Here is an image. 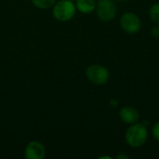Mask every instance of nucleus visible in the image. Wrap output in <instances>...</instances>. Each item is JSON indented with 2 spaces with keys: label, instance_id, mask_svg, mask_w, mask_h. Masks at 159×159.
I'll return each instance as SVG.
<instances>
[{
  "label": "nucleus",
  "instance_id": "obj_4",
  "mask_svg": "<svg viewBox=\"0 0 159 159\" xmlns=\"http://www.w3.org/2000/svg\"><path fill=\"white\" fill-rule=\"evenodd\" d=\"M95 10L99 19L103 21L112 20L116 15V7L113 0H99Z\"/></svg>",
  "mask_w": 159,
  "mask_h": 159
},
{
  "label": "nucleus",
  "instance_id": "obj_9",
  "mask_svg": "<svg viewBox=\"0 0 159 159\" xmlns=\"http://www.w3.org/2000/svg\"><path fill=\"white\" fill-rule=\"evenodd\" d=\"M33 5L40 9H48L54 6L57 0H31Z\"/></svg>",
  "mask_w": 159,
  "mask_h": 159
},
{
  "label": "nucleus",
  "instance_id": "obj_3",
  "mask_svg": "<svg viewBox=\"0 0 159 159\" xmlns=\"http://www.w3.org/2000/svg\"><path fill=\"white\" fill-rule=\"evenodd\" d=\"M87 78L94 85H104L109 79V71L102 65L92 64L86 70Z\"/></svg>",
  "mask_w": 159,
  "mask_h": 159
},
{
  "label": "nucleus",
  "instance_id": "obj_14",
  "mask_svg": "<svg viewBox=\"0 0 159 159\" xmlns=\"http://www.w3.org/2000/svg\"><path fill=\"white\" fill-rule=\"evenodd\" d=\"M116 1H118V2H125V1H128V0H116Z\"/></svg>",
  "mask_w": 159,
  "mask_h": 159
},
{
  "label": "nucleus",
  "instance_id": "obj_5",
  "mask_svg": "<svg viewBox=\"0 0 159 159\" xmlns=\"http://www.w3.org/2000/svg\"><path fill=\"white\" fill-rule=\"evenodd\" d=\"M120 26L128 34H136L142 27V21L135 13L127 12L120 18Z\"/></svg>",
  "mask_w": 159,
  "mask_h": 159
},
{
  "label": "nucleus",
  "instance_id": "obj_2",
  "mask_svg": "<svg viewBox=\"0 0 159 159\" xmlns=\"http://www.w3.org/2000/svg\"><path fill=\"white\" fill-rule=\"evenodd\" d=\"M52 7L53 17L61 22L71 20L76 12L75 4L70 0H60L56 2Z\"/></svg>",
  "mask_w": 159,
  "mask_h": 159
},
{
  "label": "nucleus",
  "instance_id": "obj_7",
  "mask_svg": "<svg viewBox=\"0 0 159 159\" xmlns=\"http://www.w3.org/2000/svg\"><path fill=\"white\" fill-rule=\"evenodd\" d=\"M119 117L123 122L132 125V124H135L138 122L140 116H139L138 111L135 108H133L131 106H125L120 109Z\"/></svg>",
  "mask_w": 159,
  "mask_h": 159
},
{
  "label": "nucleus",
  "instance_id": "obj_1",
  "mask_svg": "<svg viewBox=\"0 0 159 159\" xmlns=\"http://www.w3.org/2000/svg\"><path fill=\"white\" fill-rule=\"evenodd\" d=\"M148 132L145 125L135 123L132 124L126 132V141L131 147L138 148L143 146L147 141Z\"/></svg>",
  "mask_w": 159,
  "mask_h": 159
},
{
  "label": "nucleus",
  "instance_id": "obj_11",
  "mask_svg": "<svg viewBox=\"0 0 159 159\" xmlns=\"http://www.w3.org/2000/svg\"><path fill=\"white\" fill-rule=\"evenodd\" d=\"M152 132H153V136L154 138L159 142V122L156 123L153 127V129H152Z\"/></svg>",
  "mask_w": 159,
  "mask_h": 159
},
{
  "label": "nucleus",
  "instance_id": "obj_12",
  "mask_svg": "<svg viewBox=\"0 0 159 159\" xmlns=\"http://www.w3.org/2000/svg\"><path fill=\"white\" fill-rule=\"evenodd\" d=\"M151 34H152L154 37H159V25L154 26V27L151 29Z\"/></svg>",
  "mask_w": 159,
  "mask_h": 159
},
{
  "label": "nucleus",
  "instance_id": "obj_8",
  "mask_svg": "<svg viewBox=\"0 0 159 159\" xmlns=\"http://www.w3.org/2000/svg\"><path fill=\"white\" fill-rule=\"evenodd\" d=\"M97 2L96 0H76L75 7L76 9L84 14H89L96 9Z\"/></svg>",
  "mask_w": 159,
  "mask_h": 159
},
{
  "label": "nucleus",
  "instance_id": "obj_10",
  "mask_svg": "<svg viewBox=\"0 0 159 159\" xmlns=\"http://www.w3.org/2000/svg\"><path fill=\"white\" fill-rule=\"evenodd\" d=\"M149 15H150V18L151 20L156 22V23H158L159 24V4H155L153 5L151 7H150V10H149Z\"/></svg>",
  "mask_w": 159,
  "mask_h": 159
},
{
  "label": "nucleus",
  "instance_id": "obj_6",
  "mask_svg": "<svg viewBox=\"0 0 159 159\" xmlns=\"http://www.w3.org/2000/svg\"><path fill=\"white\" fill-rule=\"evenodd\" d=\"M46 156L45 146L37 141L30 142L24 150V157L27 159H43Z\"/></svg>",
  "mask_w": 159,
  "mask_h": 159
},
{
  "label": "nucleus",
  "instance_id": "obj_15",
  "mask_svg": "<svg viewBox=\"0 0 159 159\" xmlns=\"http://www.w3.org/2000/svg\"><path fill=\"white\" fill-rule=\"evenodd\" d=\"M70 1H72V2H75V1H76V0H70Z\"/></svg>",
  "mask_w": 159,
  "mask_h": 159
},
{
  "label": "nucleus",
  "instance_id": "obj_13",
  "mask_svg": "<svg viewBox=\"0 0 159 159\" xmlns=\"http://www.w3.org/2000/svg\"><path fill=\"white\" fill-rule=\"evenodd\" d=\"M117 158L118 159H120V158H129V157L128 156H125V155H120V156H118L117 157Z\"/></svg>",
  "mask_w": 159,
  "mask_h": 159
}]
</instances>
